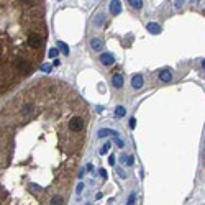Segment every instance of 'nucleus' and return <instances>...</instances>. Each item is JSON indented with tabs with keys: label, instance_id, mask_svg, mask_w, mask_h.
<instances>
[{
	"label": "nucleus",
	"instance_id": "nucleus-5",
	"mask_svg": "<svg viewBox=\"0 0 205 205\" xmlns=\"http://www.w3.org/2000/svg\"><path fill=\"white\" fill-rule=\"evenodd\" d=\"M128 2H130V5L136 10H139L143 7V0H128Z\"/></svg>",
	"mask_w": 205,
	"mask_h": 205
},
{
	"label": "nucleus",
	"instance_id": "nucleus-7",
	"mask_svg": "<svg viewBox=\"0 0 205 205\" xmlns=\"http://www.w3.org/2000/svg\"><path fill=\"white\" fill-rule=\"evenodd\" d=\"M92 49H102V43L99 41V39H92Z\"/></svg>",
	"mask_w": 205,
	"mask_h": 205
},
{
	"label": "nucleus",
	"instance_id": "nucleus-3",
	"mask_svg": "<svg viewBox=\"0 0 205 205\" xmlns=\"http://www.w3.org/2000/svg\"><path fill=\"white\" fill-rule=\"evenodd\" d=\"M133 87H135V89H141V87H143V77L139 74L133 77Z\"/></svg>",
	"mask_w": 205,
	"mask_h": 205
},
{
	"label": "nucleus",
	"instance_id": "nucleus-12",
	"mask_svg": "<svg viewBox=\"0 0 205 205\" xmlns=\"http://www.w3.org/2000/svg\"><path fill=\"white\" fill-rule=\"evenodd\" d=\"M56 54H58V49H51V51H49V56H51V58H54Z\"/></svg>",
	"mask_w": 205,
	"mask_h": 205
},
{
	"label": "nucleus",
	"instance_id": "nucleus-6",
	"mask_svg": "<svg viewBox=\"0 0 205 205\" xmlns=\"http://www.w3.org/2000/svg\"><path fill=\"white\" fill-rule=\"evenodd\" d=\"M159 77H161V80H164V82H169V80H171V74L167 71H163L159 74Z\"/></svg>",
	"mask_w": 205,
	"mask_h": 205
},
{
	"label": "nucleus",
	"instance_id": "nucleus-4",
	"mask_svg": "<svg viewBox=\"0 0 205 205\" xmlns=\"http://www.w3.org/2000/svg\"><path fill=\"white\" fill-rule=\"evenodd\" d=\"M113 86L115 87H122L123 86V76H120V74L113 76Z\"/></svg>",
	"mask_w": 205,
	"mask_h": 205
},
{
	"label": "nucleus",
	"instance_id": "nucleus-2",
	"mask_svg": "<svg viewBox=\"0 0 205 205\" xmlns=\"http://www.w3.org/2000/svg\"><path fill=\"white\" fill-rule=\"evenodd\" d=\"M120 10H122V7H120V0H112V3H110V12H112L113 15H118Z\"/></svg>",
	"mask_w": 205,
	"mask_h": 205
},
{
	"label": "nucleus",
	"instance_id": "nucleus-1",
	"mask_svg": "<svg viewBox=\"0 0 205 205\" xmlns=\"http://www.w3.org/2000/svg\"><path fill=\"white\" fill-rule=\"evenodd\" d=\"M113 56L112 54H108V53H105V54H102L100 56V62L102 64H105V66H110V64H113Z\"/></svg>",
	"mask_w": 205,
	"mask_h": 205
},
{
	"label": "nucleus",
	"instance_id": "nucleus-10",
	"mask_svg": "<svg viewBox=\"0 0 205 205\" xmlns=\"http://www.w3.org/2000/svg\"><path fill=\"white\" fill-rule=\"evenodd\" d=\"M59 48H61V51H62V53L64 54H67V53H69V49H67V46L66 45H64V43H59V45H58Z\"/></svg>",
	"mask_w": 205,
	"mask_h": 205
},
{
	"label": "nucleus",
	"instance_id": "nucleus-9",
	"mask_svg": "<svg viewBox=\"0 0 205 205\" xmlns=\"http://www.w3.org/2000/svg\"><path fill=\"white\" fill-rule=\"evenodd\" d=\"M148 30H151L153 33H159V26L154 25V23H151V25H148Z\"/></svg>",
	"mask_w": 205,
	"mask_h": 205
},
{
	"label": "nucleus",
	"instance_id": "nucleus-8",
	"mask_svg": "<svg viewBox=\"0 0 205 205\" xmlns=\"http://www.w3.org/2000/svg\"><path fill=\"white\" fill-rule=\"evenodd\" d=\"M125 113H126V110H125L123 107H116V110H115V115H116V116H123Z\"/></svg>",
	"mask_w": 205,
	"mask_h": 205
},
{
	"label": "nucleus",
	"instance_id": "nucleus-11",
	"mask_svg": "<svg viewBox=\"0 0 205 205\" xmlns=\"http://www.w3.org/2000/svg\"><path fill=\"white\" fill-rule=\"evenodd\" d=\"M108 148H110V144H105V146H103V150L100 151V153H102V154H105V153L108 151Z\"/></svg>",
	"mask_w": 205,
	"mask_h": 205
}]
</instances>
